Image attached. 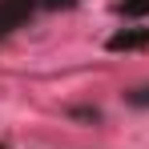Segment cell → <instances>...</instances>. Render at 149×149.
I'll return each mask as SVG.
<instances>
[{
	"mask_svg": "<svg viewBox=\"0 0 149 149\" xmlns=\"http://www.w3.org/2000/svg\"><path fill=\"white\" fill-rule=\"evenodd\" d=\"M125 105H133V109H149V85L129 89V93H125Z\"/></svg>",
	"mask_w": 149,
	"mask_h": 149,
	"instance_id": "2",
	"label": "cell"
},
{
	"mask_svg": "<svg viewBox=\"0 0 149 149\" xmlns=\"http://www.w3.org/2000/svg\"><path fill=\"white\" fill-rule=\"evenodd\" d=\"M45 8H56V4H69V0H40Z\"/></svg>",
	"mask_w": 149,
	"mask_h": 149,
	"instance_id": "4",
	"label": "cell"
},
{
	"mask_svg": "<svg viewBox=\"0 0 149 149\" xmlns=\"http://www.w3.org/2000/svg\"><path fill=\"white\" fill-rule=\"evenodd\" d=\"M32 8H36V0H0V36H8L16 24H24Z\"/></svg>",
	"mask_w": 149,
	"mask_h": 149,
	"instance_id": "1",
	"label": "cell"
},
{
	"mask_svg": "<svg viewBox=\"0 0 149 149\" xmlns=\"http://www.w3.org/2000/svg\"><path fill=\"white\" fill-rule=\"evenodd\" d=\"M0 149H4V145H0Z\"/></svg>",
	"mask_w": 149,
	"mask_h": 149,
	"instance_id": "5",
	"label": "cell"
},
{
	"mask_svg": "<svg viewBox=\"0 0 149 149\" xmlns=\"http://www.w3.org/2000/svg\"><path fill=\"white\" fill-rule=\"evenodd\" d=\"M117 12H125V16H141V12H149V0H121Z\"/></svg>",
	"mask_w": 149,
	"mask_h": 149,
	"instance_id": "3",
	"label": "cell"
}]
</instances>
